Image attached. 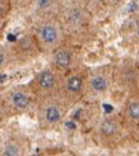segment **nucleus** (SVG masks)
<instances>
[{"label":"nucleus","mask_w":139,"mask_h":156,"mask_svg":"<svg viewBox=\"0 0 139 156\" xmlns=\"http://www.w3.org/2000/svg\"><path fill=\"white\" fill-rule=\"evenodd\" d=\"M59 8L61 4L59 0H33V10L39 17L54 16Z\"/></svg>","instance_id":"9"},{"label":"nucleus","mask_w":139,"mask_h":156,"mask_svg":"<svg viewBox=\"0 0 139 156\" xmlns=\"http://www.w3.org/2000/svg\"><path fill=\"white\" fill-rule=\"evenodd\" d=\"M127 116L132 120L138 121L139 120V102L138 101H133L127 106Z\"/></svg>","instance_id":"15"},{"label":"nucleus","mask_w":139,"mask_h":156,"mask_svg":"<svg viewBox=\"0 0 139 156\" xmlns=\"http://www.w3.org/2000/svg\"><path fill=\"white\" fill-rule=\"evenodd\" d=\"M5 101L11 108L17 112H26L32 105V96L28 89L16 87L6 94Z\"/></svg>","instance_id":"7"},{"label":"nucleus","mask_w":139,"mask_h":156,"mask_svg":"<svg viewBox=\"0 0 139 156\" xmlns=\"http://www.w3.org/2000/svg\"><path fill=\"white\" fill-rule=\"evenodd\" d=\"M39 120L47 126L59 124L64 118V109L55 100H48L41 104L38 112Z\"/></svg>","instance_id":"5"},{"label":"nucleus","mask_w":139,"mask_h":156,"mask_svg":"<svg viewBox=\"0 0 139 156\" xmlns=\"http://www.w3.org/2000/svg\"><path fill=\"white\" fill-rule=\"evenodd\" d=\"M52 67L59 71H67L73 67L76 63L77 54L73 45L65 44L55 51L50 53Z\"/></svg>","instance_id":"4"},{"label":"nucleus","mask_w":139,"mask_h":156,"mask_svg":"<svg viewBox=\"0 0 139 156\" xmlns=\"http://www.w3.org/2000/svg\"><path fill=\"white\" fill-rule=\"evenodd\" d=\"M89 89L94 94H103L109 89V79L103 74H94L88 81Z\"/></svg>","instance_id":"10"},{"label":"nucleus","mask_w":139,"mask_h":156,"mask_svg":"<svg viewBox=\"0 0 139 156\" xmlns=\"http://www.w3.org/2000/svg\"><path fill=\"white\" fill-rule=\"evenodd\" d=\"M32 34L34 35L41 51L48 54L55 51L67 41L63 26L56 15L41 17L35 25Z\"/></svg>","instance_id":"1"},{"label":"nucleus","mask_w":139,"mask_h":156,"mask_svg":"<svg viewBox=\"0 0 139 156\" xmlns=\"http://www.w3.org/2000/svg\"><path fill=\"white\" fill-rule=\"evenodd\" d=\"M23 148L20 144L15 141L6 142L2 148V155L3 156H23Z\"/></svg>","instance_id":"12"},{"label":"nucleus","mask_w":139,"mask_h":156,"mask_svg":"<svg viewBox=\"0 0 139 156\" xmlns=\"http://www.w3.org/2000/svg\"><path fill=\"white\" fill-rule=\"evenodd\" d=\"M11 62H12V58H11L8 46L0 45V70L4 69Z\"/></svg>","instance_id":"13"},{"label":"nucleus","mask_w":139,"mask_h":156,"mask_svg":"<svg viewBox=\"0 0 139 156\" xmlns=\"http://www.w3.org/2000/svg\"><path fill=\"white\" fill-rule=\"evenodd\" d=\"M12 11L11 0H0V21L5 19Z\"/></svg>","instance_id":"14"},{"label":"nucleus","mask_w":139,"mask_h":156,"mask_svg":"<svg viewBox=\"0 0 139 156\" xmlns=\"http://www.w3.org/2000/svg\"><path fill=\"white\" fill-rule=\"evenodd\" d=\"M61 6L74 5V4H84V0H59Z\"/></svg>","instance_id":"16"},{"label":"nucleus","mask_w":139,"mask_h":156,"mask_svg":"<svg viewBox=\"0 0 139 156\" xmlns=\"http://www.w3.org/2000/svg\"><path fill=\"white\" fill-rule=\"evenodd\" d=\"M8 48L12 61H28L41 52L32 33L23 35L17 41H13Z\"/></svg>","instance_id":"3"},{"label":"nucleus","mask_w":139,"mask_h":156,"mask_svg":"<svg viewBox=\"0 0 139 156\" xmlns=\"http://www.w3.org/2000/svg\"><path fill=\"white\" fill-rule=\"evenodd\" d=\"M90 2H94L96 4H102L105 2V0H90Z\"/></svg>","instance_id":"17"},{"label":"nucleus","mask_w":139,"mask_h":156,"mask_svg":"<svg viewBox=\"0 0 139 156\" xmlns=\"http://www.w3.org/2000/svg\"><path fill=\"white\" fill-rule=\"evenodd\" d=\"M99 129L104 136H112L118 131V124L112 119H104L100 123Z\"/></svg>","instance_id":"11"},{"label":"nucleus","mask_w":139,"mask_h":156,"mask_svg":"<svg viewBox=\"0 0 139 156\" xmlns=\"http://www.w3.org/2000/svg\"><path fill=\"white\" fill-rule=\"evenodd\" d=\"M65 31L66 38L73 41L86 29L90 21V12L85 4L61 6L56 14Z\"/></svg>","instance_id":"2"},{"label":"nucleus","mask_w":139,"mask_h":156,"mask_svg":"<svg viewBox=\"0 0 139 156\" xmlns=\"http://www.w3.org/2000/svg\"><path fill=\"white\" fill-rule=\"evenodd\" d=\"M55 68H46L37 73L35 76V86L39 93L44 94H51L59 87V74Z\"/></svg>","instance_id":"6"},{"label":"nucleus","mask_w":139,"mask_h":156,"mask_svg":"<svg viewBox=\"0 0 139 156\" xmlns=\"http://www.w3.org/2000/svg\"><path fill=\"white\" fill-rule=\"evenodd\" d=\"M63 88L69 98H76L82 94L84 89V80L79 73H70L64 79Z\"/></svg>","instance_id":"8"}]
</instances>
